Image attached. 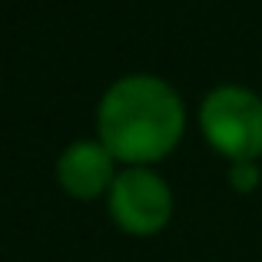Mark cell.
I'll list each match as a JSON object with an SVG mask.
<instances>
[{
    "label": "cell",
    "instance_id": "obj_1",
    "mask_svg": "<svg viewBox=\"0 0 262 262\" xmlns=\"http://www.w3.org/2000/svg\"><path fill=\"white\" fill-rule=\"evenodd\" d=\"M183 103L176 90L156 77H126L106 90L100 103V143L126 163H153L183 136Z\"/></svg>",
    "mask_w": 262,
    "mask_h": 262
},
{
    "label": "cell",
    "instance_id": "obj_2",
    "mask_svg": "<svg viewBox=\"0 0 262 262\" xmlns=\"http://www.w3.org/2000/svg\"><path fill=\"white\" fill-rule=\"evenodd\" d=\"M203 133L223 156L252 163L262 153V100L243 86H219L199 110Z\"/></svg>",
    "mask_w": 262,
    "mask_h": 262
},
{
    "label": "cell",
    "instance_id": "obj_3",
    "mask_svg": "<svg viewBox=\"0 0 262 262\" xmlns=\"http://www.w3.org/2000/svg\"><path fill=\"white\" fill-rule=\"evenodd\" d=\"M110 212L133 236H153L173 216L169 186L149 169H126L110 186Z\"/></svg>",
    "mask_w": 262,
    "mask_h": 262
},
{
    "label": "cell",
    "instance_id": "obj_4",
    "mask_svg": "<svg viewBox=\"0 0 262 262\" xmlns=\"http://www.w3.org/2000/svg\"><path fill=\"white\" fill-rule=\"evenodd\" d=\"M110 176H113V156L106 153L103 143L80 140L60 156L57 163V179L70 196L77 199H93L106 189Z\"/></svg>",
    "mask_w": 262,
    "mask_h": 262
},
{
    "label": "cell",
    "instance_id": "obj_5",
    "mask_svg": "<svg viewBox=\"0 0 262 262\" xmlns=\"http://www.w3.org/2000/svg\"><path fill=\"white\" fill-rule=\"evenodd\" d=\"M229 183L236 186L239 192H252L256 183H259V166H256V163H236L232 173H229Z\"/></svg>",
    "mask_w": 262,
    "mask_h": 262
}]
</instances>
